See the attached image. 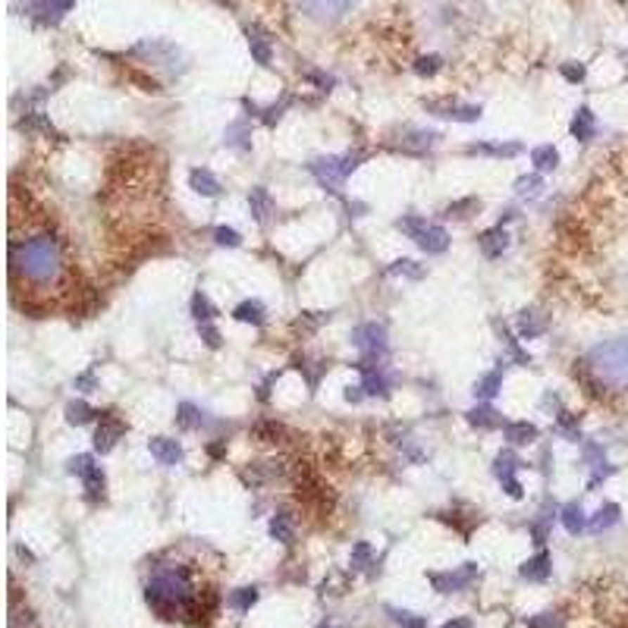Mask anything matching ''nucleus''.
<instances>
[{
	"instance_id": "25",
	"label": "nucleus",
	"mask_w": 628,
	"mask_h": 628,
	"mask_svg": "<svg viewBox=\"0 0 628 628\" xmlns=\"http://www.w3.org/2000/svg\"><path fill=\"white\" fill-rule=\"evenodd\" d=\"M248 47H252V57L258 60L261 66H270V60H274V53H270V44H267V38L261 35V32L248 29Z\"/></svg>"
},
{
	"instance_id": "8",
	"label": "nucleus",
	"mask_w": 628,
	"mask_h": 628,
	"mask_svg": "<svg viewBox=\"0 0 628 628\" xmlns=\"http://www.w3.org/2000/svg\"><path fill=\"white\" fill-rule=\"evenodd\" d=\"M126 434V424L120 421V418H113L110 411H107L104 418H101L98 430H94V449L98 452H110L113 447H117V440Z\"/></svg>"
},
{
	"instance_id": "12",
	"label": "nucleus",
	"mask_w": 628,
	"mask_h": 628,
	"mask_svg": "<svg viewBox=\"0 0 628 628\" xmlns=\"http://www.w3.org/2000/svg\"><path fill=\"white\" fill-rule=\"evenodd\" d=\"M506 248H509V233H506L503 226H494L481 236V252L487 255V258H499Z\"/></svg>"
},
{
	"instance_id": "47",
	"label": "nucleus",
	"mask_w": 628,
	"mask_h": 628,
	"mask_svg": "<svg viewBox=\"0 0 628 628\" xmlns=\"http://www.w3.org/2000/svg\"><path fill=\"white\" fill-rule=\"evenodd\" d=\"M295 364H299V371H308V364H305V359H299V361H295ZM321 371H323V368H321ZM321 371H314V374H308V387H312V390L317 387V377H321Z\"/></svg>"
},
{
	"instance_id": "28",
	"label": "nucleus",
	"mask_w": 628,
	"mask_h": 628,
	"mask_svg": "<svg viewBox=\"0 0 628 628\" xmlns=\"http://www.w3.org/2000/svg\"><path fill=\"white\" fill-rule=\"evenodd\" d=\"M214 314H217V308L211 305V299H207L205 293H195L192 295V317L198 323H207V321H214Z\"/></svg>"
},
{
	"instance_id": "32",
	"label": "nucleus",
	"mask_w": 628,
	"mask_h": 628,
	"mask_svg": "<svg viewBox=\"0 0 628 628\" xmlns=\"http://www.w3.org/2000/svg\"><path fill=\"white\" fill-rule=\"evenodd\" d=\"M390 274H393V276H411V280H421L424 267L418 264V261H411V258H399L393 267H390Z\"/></svg>"
},
{
	"instance_id": "2",
	"label": "nucleus",
	"mask_w": 628,
	"mask_h": 628,
	"mask_svg": "<svg viewBox=\"0 0 628 628\" xmlns=\"http://www.w3.org/2000/svg\"><path fill=\"white\" fill-rule=\"evenodd\" d=\"M584 361L600 383L613 390H628V336L594 346Z\"/></svg>"
},
{
	"instance_id": "27",
	"label": "nucleus",
	"mask_w": 628,
	"mask_h": 628,
	"mask_svg": "<svg viewBox=\"0 0 628 628\" xmlns=\"http://www.w3.org/2000/svg\"><path fill=\"white\" fill-rule=\"evenodd\" d=\"M82 481H85V490H89V496H91V499L104 496V471H101V465H94V462H91L89 468H85Z\"/></svg>"
},
{
	"instance_id": "17",
	"label": "nucleus",
	"mask_w": 628,
	"mask_h": 628,
	"mask_svg": "<svg viewBox=\"0 0 628 628\" xmlns=\"http://www.w3.org/2000/svg\"><path fill=\"white\" fill-rule=\"evenodd\" d=\"M546 575H550V556L546 553H537L522 565V578H528V582H546Z\"/></svg>"
},
{
	"instance_id": "26",
	"label": "nucleus",
	"mask_w": 628,
	"mask_h": 628,
	"mask_svg": "<svg viewBox=\"0 0 628 628\" xmlns=\"http://www.w3.org/2000/svg\"><path fill=\"white\" fill-rule=\"evenodd\" d=\"M619 506L616 503H606V506H600V512L591 518V531H606V528H613V525L619 522Z\"/></svg>"
},
{
	"instance_id": "13",
	"label": "nucleus",
	"mask_w": 628,
	"mask_h": 628,
	"mask_svg": "<svg viewBox=\"0 0 628 628\" xmlns=\"http://www.w3.org/2000/svg\"><path fill=\"white\" fill-rule=\"evenodd\" d=\"M465 418H468L471 428H481V430H494L503 424V418H499V411L494 405H478V409H471Z\"/></svg>"
},
{
	"instance_id": "49",
	"label": "nucleus",
	"mask_w": 628,
	"mask_h": 628,
	"mask_svg": "<svg viewBox=\"0 0 628 628\" xmlns=\"http://www.w3.org/2000/svg\"><path fill=\"white\" fill-rule=\"evenodd\" d=\"M443 628H471V619H452V622H447Z\"/></svg>"
},
{
	"instance_id": "21",
	"label": "nucleus",
	"mask_w": 628,
	"mask_h": 628,
	"mask_svg": "<svg viewBox=\"0 0 628 628\" xmlns=\"http://www.w3.org/2000/svg\"><path fill=\"white\" fill-rule=\"evenodd\" d=\"M94 415H98V411H94L89 402H82V399H76V402L66 405V424H72V428H82V424H89Z\"/></svg>"
},
{
	"instance_id": "46",
	"label": "nucleus",
	"mask_w": 628,
	"mask_h": 628,
	"mask_svg": "<svg viewBox=\"0 0 628 628\" xmlns=\"http://www.w3.org/2000/svg\"><path fill=\"white\" fill-rule=\"evenodd\" d=\"M364 396H368V393H364V387H349L346 390V402H361Z\"/></svg>"
},
{
	"instance_id": "44",
	"label": "nucleus",
	"mask_w": 628,
	"mask_h": 628,
	"mask_svg": "<svg viewBox=\"0 0 628 628\" xmlns=\"http://www.w3.org/2000/svg\"><path fill=\"white\" fill-rule=\"evenodd\" d=\"M94 383H98V380H94L91 371H89V374H79V377H76V390H82V393H91Z\"/></svg>"
},
{
	"instance_id": "19",
	"label": "nucleus",
	"mask_w": 628,
	"mask_h": 628,
	"mask_svg": "<svg viewBox=\"0 0 628 628\" xmlns=\"http://www.w3.org/2000/svg\"><path fill=\"white\" fill-rule=\"evenodd\" d=\"M572 135H575L578 141H591L594 139V113H591V107H578L575 120H572Z\"/></svg>"
},
{
	"instance_id": "6",
	"label": "nucleus",
	"mask_w": 628,
	"mask_h": 628,
	"mask_svg": "<svg viewBox=\"0 0 628 628\" xmlns=\"http://www.w3.org/2000/svg\"><path fill=\"white\" fill-rule=\"evenodd\" d=\"M475 578H478V565L475 563H465L459 572H447V575L434 572V575H430V584H434L440 594H452V591H462V587H468L471 582H475Z\"/></svg>"
},
{
	"instance_id": "50",
	"label": "nucleus",
	"mask_w": 628,
	"mask_h": 628,
	"mask_svg": "<svg viewBox=\"0 0 628 628\" xmlns=\"http://www.w3.org/2000/svg\"><path fill=\"white\" fill-rule=\"evenodd\" d=\"M53 4L60 6V13H66V10H72V6H76V0H53Z\"/></svg>"
},
{
	"instance_id": "5",
	"label": "nucleus",
	"mask_w": 628,
	"mask_h": 628,
	"mask_svg": "<svg viewBox=\"0 0 628 628\" xmlns=\"http://www.w3.org/2000/svg\"><path fill=\"white\" fill-rule=\"evenodd\" d=\"M308 170L317 177V182H321L323 188H330V192H336V186H340L342 179H346V170H342V158H314L312 164H308Z\"/></svg>"
},
{
	"instance_id": "37",
	"label": "nucleus",
	"mask_w": 628,
	"mask_h": 628,
	"mask_svg": "<svg viewBox=\"0 0 628 628\" xmlns=\"http://www.w3.org/2000/svg\"><path fill=\"white\" fill-rule=\"evenodd\" d=\"M478 207H481L478 198H462V201H452L447 207V214L449 217H468V211H478Z\"/></svg>"
},
{
	"instance_id": "41",
	"label": "nucleus",
	"mask_w": 628,
	"mask_h": 628,
	"mask_svg": "<svg viewBox=\"0 0 628 628\" xmlns=\"http://www.w3.org/2000/svg\"><path fill=\"white\" fill-rule=\"evenodd\" d=\"M368 559H371V546L368 544H359L352 550V565H355V569H364V563H368Z\"/></svg>"
},
{
	"instance_id": "22",
	"label": "nucleus",
	"mask_w": 628,
	"mask_h": 628,
	"mask_svg": "<svg viewBox=\"0 0 628 628\" xmlns=\"http://www.w3.org/2000/svg\"><path fill=\"white\" fill-rule=\"evenodd\" d=\"M499 387H503V374H499V371H490V374H484L481 380L475 383V396L478 399H494V396L499 393Z\"/></svg>"
},
{
	"instance_id": "3",
	"label": "nucleus",
	"mask_w": 628,
	"mask_h": 628,
	"mask_svg": "<svg viewBox=\"0 0 628 628\" xmlns=\"http://www.w3.org/2000/svg\"><path fill=\"white\" fill-rule=\"evenodd\" d=\"M396 229L405 233L411 242L424 248L428 255H443L449 248V233L437 224H428L424 217H399L396 220Z\"/></svg>"
},
{
	"instance_id": "30",
	"label": "nucleus",
	"mask_w": 628,
	"mask_h": 628,
	"mask_svg": "<svg viewBox=\"0 0 628 628\" xmlns=\"http://www.w3.org/2000/svg\"><path fill=\"white\" fill-rule=\"evenodd\" d=\"M364 393L368 396H387V390H390V380L380 374V371H371V374H364Z\"/></svg>"
},
{
	"instance_id": "10",
	"label": "nucleus",
	"mask_w": 628,
	"mask_h": 628,
	"mask_svg": "<svg viewBox=\"0 0 628 628\" xmlns=\"http://www.w3.org/2000/svg\"><path fill=\"white\" fill-rule=\"evenodd\" d=\"M148 449H151V456L158 459L160 465H177V462H182L179 440H170V437H151V440H148Z\"/></svg>"
},
{
	"instance_id": "7",
	"label": "nucleus",
	"mask_w": 628,
	"mask_h": 628,
	"mask_svg": "<svg viewBox=\"0 0 628 628\" xmlns=\"http://www.w3.org/2000/svg\"><path fill=\"white\" fill-rule=\"evenodd\" d=\"M355 0H302V10L317 23H336L342 13H349Z\"/></svg>"
},
{
	"instance_id": "29",
	"label": "nucleus",
	"mask_w": 628,
	"mask_h": 628,
	"mask_svg": "<svg viewBox=\"0 0 628 628\" xmlns=\"http://www.w3.org/2000/svg\"><path fill=\"white\" fill-rule=\"evenodd\" d=\"M201 421H205V415H201V411L195 409L192 402H182V405H179L177 424H179L182 430H195V428H201Z\"/></svg>"
},
{
	"instance_id": "34",
	"label": "nucleus",
	"mask_w": 628,
	"mask_h": 628,
	"mask_svg": "<svg viewBox=\"0 0 628 628\" xmlns=\"http://www.w3.org/2000/svg\"><path fill=\"white\" fill-rule=\"evenodd\" d=\"M390 616H393V622H396V625H402V628H428V622H424L421 616H415V613L390 610Z\"/></svg>"
},
{
	"instance_id": "23",
	"label": "nucleus",
	"mask_w": 628,
	"mask_h": 628,
	"mask_svg": "<svg viewBox=\"0 0 628 628\" xmlns=\"http://www.w3.org/2000/svg\"><path fill=\"white\" fill-rule=\"evenodd\" d=\"M563 525L569 534H582V531L587 528V518H584V509L578 503H569L563 509Z\"/></svg>"
},
{
	"instance_id": "1",
	"label": "nucleus",
	"mask_w": 628,
	"mask_h": 628,
	"mask_svg": "<svg viewBox=\"0 0 628 628\" xmlns=\"http://www.w3.org/2000/svg\"><path fill=\"white\" fill-rule=\"evenodd\" d=\"M10 264H13V274L25 276L35 286H44V283H53L63 274V255H60V245L53 236L38 233L23 242H13Z\"/></svg>"
},
{
	"instance_id": "16",
	"label": "nucleus",
	"mask_w": 628,
	"mask_h": 628,
	"mask_svg": "<svg viewBox=\"0 0 628 628\" xmlns=\"http://www.w3.org/2000/svg\"><path fill=\"white\" fill-rule=\"evenodd\" d=\"M544 330H546V323L537 312H528V308H525V312L518 314V333H522V340H537Z\"/></svg>"
},
{
	"instance_id": "35",
	"label": "nucleus",
	"mask_w": 628,
	"mask_h": 628,
	"mask_svg": "<svg viewBox=\"0 0 628 628\" xmlns=\"http://www.w3.org/2000/svg\"><path fill=\"white\" fill-rule=\"evenodd\" d=\"M540 188H544V179H540V173H531V177H522L515 182V192L518 195H537Z\"/></svg>"
},
{
	"instance_id": "18",
	"label": "nucleus",
	"mask_w": 628,
	"mask_h": 628,
	"mask_svg": "<svg viewBox=\"0 0 628 628\" xmlns=\"http://www.w3.org/2000/svg\"><path fill=\"white\" fill-rule=\"evenodd\" d=\"M531 164L537 167V173H550L559 167V151L553 145H540L531 151Z\"/></svg>"
},
{
	"instance_id": "43",
	"label": "nucleus",
	"mask_w": 628,
	"mask_h": 628,
	"mask_svg": "<svg viewBox=\"0 0 628 628\" xmlns=\"http://www.w3.org/2000/svg\"><path fill=\"white\" fill-rule=\"evenodd\" d=\"M361 160H364V154H361V151L346 154V158H342V170H346V177H349V173H352V170H359V164H361Z\"/></svg>"
},
{
	"instance_id": "38",
	"label": "nucleus",
	"mask_w": 628,
	"mask_h": 628,
	"mask_svg": "<svg viewBox=\"0 0 628 628\" xmlns=\"http://www.w3.org/2000/svg\"><path fill=\"white\" fill-rule=\"evenodd\" d=\"M198 336L205 340V346H207V349H220V333H217V327H211V321H207V323H198Z\"/></svg>"
},
{
	"instance_id": "20",
	"label": "nucleus",
	"mask_w": 628,
	"mask_h": 628,
	"mask_svg": "<svg viewBox=\"0 0 628 628\" xmlns=\"http://www.w3.org/2000/svg\"><path fill=\"white\" fill-rule=\"evenodd\" d=\"M270 534L280 540V544H293L295 528H293V518H289V512H276V515L270 518Z\"/></svg>"
},
{
	"instance_id": "4",
	"label": "nucleus",
	"mask_w": 628,
	"mask_h": 628,
	"mask_svg": "<svg viewBox=\"0 0 628 628\" xmlns=\"http://www.w3.org/2000/svg\"><path fill=\"white\" fill-rule=\"evenodd\" d=\"M352 342L364 349V355H383L387 352V330L380 323H359L352 330Z\"/></svg>"
},
{
	"instance_id": "51",
	"label": "nucleus",
	"mask_w": 628,
	"mask_h": 628,
	"mask_svg": "<svg viewBox=\"0 0 628 628\" xmlns=\"http://www.w3.org/2000/svg\"><path fill=\"white\" fill-rule=\"evenodd\" d=\"M321 628H333V625H321Z\"/></svg>"
},
{
	"instance_id": "42",
	"label": "nucleus",
	"mask_w": 628,
	"mask_h": 628,
	"mask_svg": "<svg viewBox=\"0 0 628 628\" xmlns=\"http://www.w3.org/2000/svg\"><path fill=\"white\" fill-rule=\"evenodd\" d=\"M563 76L569 79V82H582V79H584V66L582 63H565L563 66Z\"/></svg>"
},
{
	"instance_id": "33",
	"label": "nucleus",
	"mask_w": 628,
	"mask_h": 628,
	"mask_svg": "<svg viewBox=\"0 0 628 628\" xmlns=\"http://www.w3.org/2000/svg\"><path fill=\"white\" fill-rule=\"evenodd\" d=\"M515 468H518V459L512 456V452H503V456H496L494 475L499 478V481H506V478H515Z\"/></svg>"
},
{
	"instance_id": "11",
	"label": "nucleus",
	"mask_w": 628,
	"mask_h": 628,
	"mask_svg": "<svg viewBox=\"0 0 628 628\" xmlns=\"http://www.w3.org/2000/svg\"><path fill=\"white\" fill-rule=\"evenodd\" d=\"M188 186H192L198 195H205V198H217L220 195L217 177H214L211 170H205V167H195V170L188 173Z\"/></svg>"
},
{
	"instance_id": "9",
	"label": "nucleus",
	"mask_w": 628,
	"mask_h": 628,
	"mask_svg": "<svg viewBox=\"0 0 628 628\" xmlns=\"http://www.w3.org/2000/svg\"><path fill=\"white\" fill-rule=\"evenodd\" d=\"M428 110L434 113V117H447V120H459V123H475V120H481V107L475 104H428Z\"/></svg>"
},
{
	"instance_id": "39",
	"label": "nucleus",
	"mask_w": 628,
	"mask_h": 628,
	"mask_svg": "<svg viewBox=\"0 0 628 628\" xmlns=\"http://www.w3.org/2000/svg\"><path fill=\"white\" fill-rule=\"evenodd\" d=\"M437 70H440V57H434V53H430V57H418V63H415L418 76H434Z\"/></svg>"
},
{
	"instance_id": "24",
	"label": "nucleus",
	"mask_w": 628,
	"mask_h": 628,
	"mask_svg": "<svg viewBox=\"0 0 628 628\" xmlns=\"http://www.w3.org/2000/svg\"><path fill=\"white\" fill-rule=\"evenodd\" d=\"M233 317L242 323H255V327H258V323H264V305H261V302H242V305H236Z\"/></svg>"
},
{
	"instance_id": "48",
	"label": "nucleus",
	"mask_w": 628,
	"mask_h": 628,
	"mask_svg": "<svg viewBox=\"0 0 628 628\" xmlns=\"http://www.w3.org/2000/svg\"><path fill=\"white\" fill-rule=\"evenodd\" d=\"M531 628H553V616H540V619H534V622H531Z\"/></svg>"
},
{
	"instance_id": "45",
	"label": "nucleus",
	"mask_w": 628,
	"mask_h": 628,
	"mask_svg": "<svg viewBox=\"0 0 628 628\" xmlns=\"http://www.w3.org/2000/svg\"><path fill=\"white\" fill-rule=\"evenodd\" d=\"M503 487H506V494H509L512 499H522V484H518L515 478H506Z\"/></svg>"
},
{
	"instance_id": "40",
	"label": "nucleus",
	"mask_w": 628,
	"mask_h": 628,
	"mask_svg": "<svg viewBox=\"0 0 628 628\" xmlns=\"http://www.w3.org/2000/svg\"><path fill=\"white\" fill-rule=\"evenodd\" d=\"M91 462H94L91 456H72L70 462H66V471H70V475H79V478H82V475H85V468H89Z\"/></svg>"
},
{
	"instance_id": "36",
	"label": "nucleus",
	"mask_w": 628,
	"mask_h": 628,
	"mask_svg": "<svg viewBox=\"0 0 628 628\" xmlns=\"http://www.w3.org/2000/svg\"><path fill=\"white\" fill-rule=\"evenodd\" d=\"M214 239H217V245H226V248H239L242 245V236L236 233V229H229V226L214 229Z\"/></svg>"
},
{
	"instance_id": "31",
	"label": "nucleus",
	"mask_w": 628,
	"mask_h": 628,
	"mask_svg": "<svg viewBox=\"0 0 628 628\" xmlns=\"http://www.w3.org/2000/svg\"><path fill=\"white\" fill-rule=\"evenodd\" d=\"M255 600H258V587H239V591L229 597V603H233L239 613H248L255 606Z\"/></svg>"
},
{
	"instance_id": "14",
	"label": "nucleus",
	"mask_w": 628,
	"mask_h": 628,
	"mask_svg": "<svg viewBox=\"0 0 628 628\" xmlns=\"http://www.w3.org/2000/svg\"><path fill=\"white\" fill-rule=\"evenodd\" d=\"M248 205H252V214L258 224H267V217L274 214V201H270V192L264 186H255L252 195H248Z\"/></svg>"
},
{
	"instance_id": "15",
	"label": "nucleus",
	"mask_w": 628,
	"mask_h": 628,
	"mask_svg": "<svg viewBox=\"0 0 628 628\" xmlns=\"http://www.w3.org/2000/svg\"><path fill=\"white\" fill-rule=\"evenodd\" d=\"M503 434H506V440L515 443V447H525V443H534L537 440V428H534V424H528V421H512V424H506Z\"/></svg>"
}]
</instances>
